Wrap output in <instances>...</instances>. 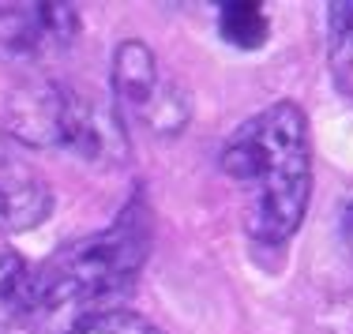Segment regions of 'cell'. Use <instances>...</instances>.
<instances>
[{
  "label": "cell",
  "mask_w": 353,
  "mask_h": 334,
  "mask_svg": "<svg viewBox=\"0 0 353 334\" xmlns=\"http://www.w3.org/2000/svg\"><path fill=\"white\" fill-rule=\"evenodd\" d=\"M150 252V214L132 199L109 229L61 244L27 274L19 320L30 334H79L94 320L121 312L136 293Z\"/></svg>",
  "instance_id": "cell-1"
},
{
  "label": "cell",
  "mask_w": 353,
  "mask_h": 334,
  "mask_svg": "<svg viewBox=\"0 0 353 334\" xmlns=\"http://www.w3.org/2000/svg\"><path fill=\"white\" fill-rule=\"evenodd\" d=\"M53 214V185L12 143H0V233L38 229Z\"/></svg>",
  "instance_id": "cell-6"
},
{
  "label": "cell",
  "mask_w": 353,
  "mask_h": 334,
  "mask_svg": "<svg viewBox=\"0 0 353 334\" xmlns=\"http://www.w3.org/2000/svg\"><path fill=\"white\" fill-rule=\"evenodd\" d=\"M4 128L15 143L68 150L90 165H121L128 139L113 109L57 79H27L4 105Z\"/></svg>",
  "instance_id": "cell-3"
},
{
  "label": "cell",
  "mask_w": 353,
  "mask_h": 334,
  "mask_svg": "<svg viewBox=\"0 0 353 334\" xmlns=\"http://www.w3.org/2000/svg\"><path fill=\"white\" fill-rule=\"evenodd\" d=\"M113 98L154 136H176L192 116L188 90L158 64L154 49L139 38H124L113 53Z\"/></svg>",
  "instance_id": "cell-4"
},
{
  "label": "cell",
  "mask_w": 353,
  "mask_h": 334,
  "mask_svg": "<svg viewBox=\"0 0 353 334\" xmlns=\"http://www.w3.org/2000/svg\"><path fill=\"white\" fill-rule=\"evenodd\" d=\"M83 34V15L61 0H23L0 4V61L34 64L72 49Z\"/></svg>",
  "instance_id": "cell-5"
},
{
  "label": "cell",
  "mask_w": 353,
  "mask_h": 334,
  "mask_svg": "<svg viewBox=\"0 0 353 334\" xmlns=\"http://www.w3.org/2000/svg\"><path fill=\"white\" fill-rule=\"evenodd\" d=\"M79 334H165V331H158L139 312H109L102 320H94L90 327H83Z\"/></svg>",
  "instance_id": "cell-10"
},
{
  "label": "cell",
  "mask_w": 353,
  "mask_h": 334,
  "mask_svg": "<svg viewBox=\"0 0 353 334\" xmlns=\"http://www.w3.org/2000/svg\"><path fill=\"white\" fill-rule=\"evenodd\" d=\"M218 34L237 49H263L271 23H267L263 4L256 0H230L218 8Z\"/></svg>",
  "instance_id": "cell-7"
},
{
  "label": "cell",
  "mask_w": 353,
  "mask_h": 334,
  "mask_svg": "<svg viewBox=\"0 0 353 334\" xmlns=\"http://www.w3.org/2000/svg\"><path fill=\"white\" fill-rule=\"evenodd\" d=\"M27 274H30V267L23 263V255L0 240V327L19 320V300H23Z\"/></svg>",
  "instance_id": "cell-9"
},
{
  "label": "cell",
  "mask_w": 353,
  "mask_h": 334,
  "mask_svg": "<svg viewBox=\"0 0 353 334\" xmlns=\"http://www.w3.org/2000/svg\"><path fill=\"white\" fill-rule=\"evenodd\" d=\"M222 173L241 188L248 237L285 244L301 229L312 196V147L301 105L274 102L248 116L222 150Z\"/></svg>",
  "instance_id": "cell-2"
},
{
  "label": "cell",
  "mask_w": 353,
  "mask_h": 334,
  "mask_svg": "<svg viewBox=\"0 0 353 334\" xmlns=\"http://www.w3.org/2000/svg\"><path fill=\"white\" fill-rule=\"evenodd\" d=\"M327 56H331L334 83L346 98H353V0L331 4L327 15Z\"/></svg>",
  "instance_id": "cell-8"
},
{
  "label": "cell",
  "mask_w": 353,
  "mask_h": 334,
  "mask_svg": "<svg viewBox=\"0 0 353 334\" xmlns=\"http://www.w3.org/2000/svg\"><path fill=\"white\" fill-rule=\"evenodd\" d=\"M342 237H346V248L353 252V203L342 211Z\"/></svg>",
  "instance_id": "cell-11"
}]
</instances>
